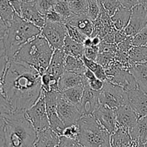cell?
<instances>
[{
    "instance_id": "1",
    "label": "cell",
    "mask_w": 147,
    "mask_h": 147,
    "mask_svg": "<svg viewBox=\"0 0 147 147\" xmlns=\"http://www.w3.org/2000/svg\"><path fill=\"white\" fill-rule=\"evenodd\" d=\"M3 89L14 111H26L41 96V75L30 65L14 60L9 61L3 78Z\"/></svg>"
},
{
    "instance_id": "2",
    "label": "cell",
    "mask_w": 147,
    "mask_h": 147,
    "mask_svg": "<svg viewBox=\"0 0 147 147\" xmlns=\"http://www.w3.org/2000/svg\"><path fill=\"white\" fill-rule=\"evenodd\" d=\"M4 147H33L37 131L28 119L25 111H13L4 116Z\"/></svg>"
},
{
    "instance_id": "3",
    "label": "cell",
    "mask_w": 147,
    "mask_h": 147,
    "mask_svg": "<svg viewBox=\"0 0 147 147\" xmlns=\"http://www.w3.org/2000/svg\"><path fill=\"white\" fill-rule=\"evenodd\" d=\"M54 50L47 40L40 34L25 43L13 60L30 65L42 76L50 65Z\"/></svg>"
},
{
    "instance_id": "4",
    "label": "cell",
    "mask_w": 147,
    "mask_h": 147,
    "mask_svg": "<svg viewBox=\"0 0 147 147\" xmlns=\"http://www.w3.org/2000/svg\"><path fill=\"white\" fill-rule=\"evenodd\" d=\"M42 29L27 22L15 13L4 36V43L9 61L14 59L19 50L25 43L41 34Z\"/></svg>"
},
{
    "instance_id": "5",
    "label": "cell",
    "mask_w": 147,
    "mask_h": 147,
    "mask_svg": "<svg viewBox=\"0 0 147 147\" xmlns=\"http://www.w3.org/2000/svg\"><path fill=\"white\" fill-rule=\"evenodd\" d=\"M77 124L79 127L77 142L83 147H111V134L98 123L93 114L83 116Z\"/></svg>"
},
{
    "instance_id": "6",
    "label": "cell",
    "mask_w": 147,
    "mask_h": 147,
    "mask_svg": "<svg viewBox=\"0 0 147 147\" xmlns=\"http://www.w3.org/2000/svg\"><path fill=\"white\" fill-rule=\"evenodd\" d=\"M104 68L107 80L110 83L123 88L126 91L138 88L136 80L131 72L115 60Z\"/></svg>"
},
{
    "instance_id": "7",
    "label": "cell",
    "mask_w": 147,
    "mask_h": 147,
    "mask_svg": "<svg viewBox=\"0 0 147 147\" xmlns=\"http://www.w3.org/2000/svg\"><path fill=\"white\" fill-rule=\"evenodd\" d=\"M99 101L101 105L116 110L121 106L129 105V96L123 88L106 80L100 91Z\"/></svg>"
},
{
    "instance_id": "8",
    "label": "cell",
    "mask_w": 147,
    "mask_h": 147,
    "mask_svg": "<svg viewBox=\"0 0 147 147\" xmlns=\"http://www.w3.org/2000/svg\"><path fill=\"white\" fill-rule=\"evenodd\" d=\"M41 34L54 50H63L65 40L67 36V25L60 22H46L42 28Z\"/></svg>"
},
{
    "instance_id": "9",
    "label": "cell",
    "mask_w": 147,
    "mask_h": 147,
    "mask_svg": "<svg viewBox=\"0 0 147 147\" xmlns=\"http://www.w3.org/2000/svg\"><path fill=\"white\" fill-rule=\"evenodd\" d=\"M26 113L37 131H40L50 128L44 90H42L41 96L37 101L28 110L26 111Z\"/></svg>"
},
{
    "instance_id": "10",
    "label": "cell",
    "mask_w": 147,
    "mask_h": 147,
    "mask_svg": "<svg viewBox=\"0 0 147 147\" xmlns=\"http://www.w3.org/2000/svg\"><path fill=\"white\" fill-rule=\"evenodd\" d=\"M57 111L59 117L65 126L76 124L83 116L79 109L67 100L61 92L57 93Z\"/></svg>"
},
{
    "instance_id": "11",
    "label": "cell",
    "mask_w": 147,
    "mask_h": 147,
    "mask_svg": "<svg viewBox=\"0 0 147 147\" xmlns=\"http://www.w3.org/2000/svg\"><path fill=\"white\" fill-rule=\"evenodd\" d=\"M45 92V91H44ZM58 92H45L46 109L48 116L50 127L57 134L62 136L63 130L66 127L60 119L57 111V96Z\"/></svg>"
},
{
    "instance_id": "12",
    "label": "cell",
    "mask_w": 147,
    "mask_h": 147,
    "mask_svg": "<svg viewBox=\"0 0 147 147\" xmlns=\"http://www.w3.org/2000/svg\"><path fill=\"white\" fill-rule=\"evenodd\" d=\"M147 24V9L139 4L131 9L130 20L124 29L127 36L134 37Z\"/></svg>"
},
{
    "instance_id": "13",
    "label": "cell",
    "mask_w": 147,
    "mask_h": 147,
    "mask_svg": "<svg viewBox=\"0 0 147 147\" xmlns=\"http://www.w3.org/2000/svg\"><path fill=\"white\" fill-rule=\"evenodd\" d=\"M83 96L82 98L79 111L81 112L83 116L88 114H93V112L99 107L100 105L99 101V95L100 91L94 90L89 86L88 80L85 78L83 82Z\"/></svg>"
},
{
    "instance_id": "14",
    "label": "cell",
    "mask_w": 147,
    "mask_h": 147,
    "mask_svg": "<svg viewBox=\"0 0 147 147\" xmlns=\"http://www.w3.org/2000/svg\"><path fill=\"white\" fill-rule=\"evenodd\" d=\"M93 116L98 123L111 134L113 133L117 129L116 110L114 109L100 104L93 112Z\"/></svg>"
},
{
    "instance_id": "15",
    "label": "cell",
    "mask_w": 147,
    "mask_h": 147,
    "mask_svg": "<svg viewBox=\"0 0 147 147\" xmlns=\"http://www.w3.org/2000/svg\"><path fill=\"white\" fill-rule=\"evenodd\" d=\"M129 105L136 112L138 117L147 115V93L139 88L127 91Z\"/></svg>"
},
{
    "instance_id": "16",
    "label": "cell",
    "mask_w": 147,
    "mask_h": 147,
    "mask_svg": "<svg viewBox=\"0 0 147 147\" xmlns=\"http://www.w3.org/2000/svg\"><path fill=\"white\" fill-rule=\"evenodd\" d=\"M116 114L118 126L126 129L129 132L136 126L139 119L136 112L129 105L118 108L116 110Z\"/></svg>"
},
{
    "instance_id": "17",
    "label": "cell",
    "mask_w": 147,
    "mask_h": 147,
    "mask_svg": "<svg viewBox=\"0 0 147 147\" xmlns=\"http://www.w3.org/2000/svg\"><path fill=\"white\" fill-rule=\"evenodd\" d=\"M20 16L24 20L35 24L41 29L45 24V16L38 11L35 5V1H27L23 0Z\"/></svg>"
},
{
    "instance_id": "18",
    "label": "cell",
    "mask_w": 147,
    "mask_h": 147,
    "mask_svg": "<svg viewBox=\"0 0 147 147\" xmlns=\"http://www.w3.org/2000/svg\"><path fill=\"white\" fill-rule=\"evenodd\" d=\"M65 57L66 55L63 50H55L51 61L45 73H48L55 78H60L65 71Z\"/></svg>"
},
{
    "instance_id": "19",
    "label": "cell",
    "mask_w": 147,
    "mask_h": 147,
    "mask_svg": "<svg viewBox=\"0 0 147 147\" xmlns=\"http://www.w3.org/2000/svg\"><path fill=\"white\" fill-rule=\"evenodd\" d=\"M139 144L133 141L129 131L120 126H118L116 131L111 134V147H137Z\"/></svg>"
},
{
    "instance_id": "20",
    "label": "cell",
    "mask_w": 147,
    "mask_h": 147,
    "mask_svg": "<svg viewBox=\"0 0 147 147\" xmlns=\"http://www.w3.org/2000/svg\"><path fill=\"white\" fill-rule=\"evenodd\" d=\"M60 136L51 128L37 131V137L33 147H57Z\"/></svg>"
},
{
    "instance_id": "21",
    "label": "cell",
    "mask_w": 147,
    "mask_h": 147,
    "mask_svg": "<svg viewBox=\"0 0 147 147\" xmlns=\"http://www.w3.org/2000/svg\"><path fill=\"white\" fill-rule=\"evenodd\" d=\"M85 77L83 75L72 72L65 71L61 77L59 78L58 86L60 92H63L67 89L81 86L83 84Z\"/></svg>"
},
{
    "instance_id": "22",
    "label": "cell",
    "mask_w": 147,
    "mask_h": 147,
    "mask_svg": "<svg viewBox=\"0 0 147 147\" xmlns=\"http://www.w3.org/2000/svg\"><path fill=\"white\" fill-rule=\"evenodd\" d=\"M67 24L76 27L88 37H91L93 29V20L88 15L78 16L73 14L67 21Z\"/></svg>"
},
{
    "instance_id": "23",
    "label": "cell",
    "mask_w": 147,
    "mask_h": 147,
    "mask_svg": "<svg viewBox=\"0 0 147 147\" xmlns=\"http://www.w3.org/2000/svg\"><path fill=\"white\" fill-rule=\"evenodd\" d=\"M129 71L134 77L138 88L147 93V61L133 65Z\"/></svg>"
},
{
    "instance_id": "24",
    "label": "cell",
    "mask_w": 147,
    "mask_h": 147,
    "mask_svg": "<svg viewBox=\"0 0 147 147\" xmlns=\"http://www.w3.org/2000/svg\"><path fill=\"white\" fill-rule=\"evenodd\" d=\"M132 139L139 144H145L147 142V115L139 118L136 126L129 131Z\"/></svg>"
},
{
    "instance_id": "25",
    "label": "cell",
    "mask_w": 147,
    "mask_h": 147,
    "mask_svg": "<svg viewBox=\"0 0 147 147\" xmlns=\"http://www.w3.org/2000/svg\"><path fill=\"white\" fill-rule=\"evenodd\" d=\"M131 15V9L121 7L111 17L113 28L117 30H123L128 25Z\"/></svg>"
},
{
    "instance_id": "26",
    "label": "cell",
    "mask_w": 147,
    "mask_h": 147,
    "mask_svg": "<svg viewBox=\"0 0 147 147\" xmlns=\"http://www.w3.org/2000/svg\"><path fill=\"white\" fill-rule=\"evenodd\" d=\"M63 50L67 55L82 58L85 54V46L82 43L73 40L67 35L65 40Z\"/></svg>"
},
{
    "instance_id": "27",
    "label": "cell",
    "mask_w": 147,
    "mask_h": 147,
    "mask_svg": "<svg viewBox=\"0 0 147 147\" xmlns=\"http://www.w3.org/2000/svg\"><path fill=\"white\" fill-rule=\"evenodd\" d=\"M131 65L146 61L147 45H134L128 52Z\"/></svg>"
},
{
    "instance_id": "28",
    "label": "cell",
    "mask_w": 147,
    "mask_h": 147,
    "mask_svg": "<svg viewBox=\"0 0 147 147\" xmlns=\"http://www.w3.org/2000/svg\"><path fill=\"white\" fill-rule=\"evenodd\" d=\"M65 69L66 71L83 75L87 67H86L81 58H78L73 56L66 55Z\"/></svg>"
},
{
    "instance_id": "29",
    "label": "cell",
    "mask_w": 147,
    "mask_h": 147,
    "mask_svg": "<svg viewBox=\"0 0 147 147\" xmlns=\"http://www.w3.org/2000/svg\"><path fill=\"white\" fill-rule=\"evenodd\" d=\"M83 92H84V88H83V85H81V86H78L67 89L61 93L67 100H68L70 103H72L78 109H79L83 96Z\"/></svg>"
},
{
    "instance_id": "30",
    "label": "cell",
    "mask_w": 147,
    "mask_h": 147,
    "mask_svg": "<svg viewBox=\"0 0 147 147\" xmlns=\"http://www.w3.org/2000/svg\"><path fill=\"white\" fill-rule=\"evenodd\" d=\"M15 13L9 0H0V17L7 26L12 22Z\"/></svg>"
},
{
    "instance_id": "31",
    "label": "cell",
    "mask_w": 147,
    "mask_h": 147,
    "mask_svg": "<svg viewBox=\"0 0 147 147\" xmlns=\"http://www.w3.org/2000/svg\"><path fill=\"white\" fill-rule=\"evenodd\" d=\"M72 13L76 15H88L87 0H67Z\"/></svg>"
},
{
    "instance_id": "32",
    "label": "cell",
    "mask_w": 147,
    "mask_h": 147,
    "mask_svg": "<svg viewBox=\"0 0 147 147\" xmlns=\"http://www.w3.org/2000/svg\"><path fill=\"white\" fill-rule=\"evenodd\" d=\"M3 78L4 76H0V113L4 116L11 113L14 109H12L11 104L4 94V89H3Z\"/></svg>"
},
{
    "instance_id": "33",
    "label": "cell",
    "mask_w": 147,
    "mask_h": 147,
    "mask_svg": "<svg viewBox=\"0 0 147 147\" xmlns=\"http://www.w3.org/2000/svg\"><path fill=\"white\" fill-rule=\"evenodd\" d=\"M54 9L64 18L65 24H67L70 17L73 14L70 11L67 0H57L54 6Z\"/></svg>"
},
{
    "instance_id": "34",
    "label": "cell",
    "mask_w": 147,
    "mask_h": 147,
    "mask_svg": "<svg viewBox=\"0 0 147 147\" xmlns=\"http://www.w3.org/2000/svg\"><path fill=\"white\" fill-rule=\"evenodd\" d=\"M57 0H37L35 5L38 11L42 15H45L52 9H54V6Z\"/></svg>"
},
{
    "instance_id": "35",
    "label": "cell",
    "mask_w": 147,
    "mask_h": 147,
    "mask_svg": "<svg viewBox=\"0 0 147 147\" xmlns=\"http://www.w3.org/2000/svg\"><path fill=\"white\" fill-rule=\"evenodd\" d=\"M88 16L91 20H95L100 14V0H87Z\"/></svg>"
},
{
    "instance_id": "36",
    "label": "cell",
    "mask_w": 147,
    "mask_h": 147,
    "mask_svg": "<svg viewBox=\"0 0 147 147\" xmlns=\"http://www.w3.org/2000/svg\"><path fill=\"white\" fill-rule=\"evenodd\" d=\"M67 28V35L72 38L73 40L83 44L84 40L88 37L87 35L83 34L80 30L73 26L70 25V24H66Z\"/></svg>"
},
{
    "instance_id": "37",
    "label": "cell",
    "mask_w": 147,
    "mask_h": 147,
    "mask_svg": "<svg viewBox=\"0 0 147 147\" xmlns=\"http://www.w3.org/2000/svg\"><path fill=\"white\" fill-rule=\"evenodd\" d=\"M100 2L111 17L121 7L118 0H100Z\"/></svg>"
},
{
    "instance_id": "38",
    "label": "cell",
    "mask_w": 147,
    "mask_h": 147,
    "mask_svg": "<svg viewBox=\"0 0 147 147\" xmlns=\"http://www.w3.org/2000/svg\"><path fill=\"white\" fill-rule=\"evenodd\" d=\"M9 60L6 54L4 40H0V76H3L5 73L6 68L8 65Z\"/></svg>"
},
{
    "instance_id": "39",
    "label": "cell",
    "mask_w": 147,
    "mask_h": 147,
    "mask_svg": "<svg viewBox=\"0 0 147 147\" xmlns=\"http://www.w3.org/2000/svg\"><path fill=\"white\" fill-rule=\"evenodd\" d=\"M114 54L109 53V52H101V53H98L96 61L100 65L103 66V67H105L111 62L114 60Z\"/></svg>"
},
{
    "instance_id": "40",
    "label": "cell",
    "mask_w": 147,
    "mask_h": 147,
    "mask_svg": "<svg viewBox=\"0 0 147 147\" xmlns=\"http://www.w3.org/2000/svg\"><path fill=\"white\" fill-rule=\"evenodd\" d=\"M79 134V127L78 125L76 124L71 125V126H66L63 130L62 136L67 137L68 139H73V140L77 141L78 136Z\"/></svg>"
},
{
    "instance_id": "41",
    "label": "cell",
    "mask_w": 147,
    "mask_h": 147,
    "mask_svg": "<svg viewBox=\"0 0 147 147\" xmlns=\"http://www.w3.org/2000/svg\"><path fill=\"white\" fill-rule=\"evenodd\" d=\"M134 45H145L147 44V24L133 37Z\"/></svg>"
},
{
    "instance_id": "42",
    "label": "cell",
    "mask_w": 147,
    "mask_h": 147,
    "mask_svg": "<svg viewBox=\"0 0 147 147\" xmlns=\"http://www.w3.org/2000/svg\"><path fill=\"white\" fill-rule=\"evenodd\" d=\"M45 22H60L65 24V20L59 13L55 9L50 10L49 12L45 15Z\"/></svg>"
},
{
    "instance_id": "43",
    "label": "cell",
    "mask_w": 147,
    "mask_h": 147,
    "mask_svg": "<svg viewBox=\"0 0 147 147\" xmlns=\"http://www.w3.org/2000/svg\"><path fill=\"white\" fill-rule=\"evenodd\" d=\"M98 53H99L98 46L92 45L91 47H85L84 56H86L87 58L90 59V60H93L96 61Z\"/></svg>"
},
{
    "instance_id": "44",
    "label": "cell",
    "mask_w": 147,
    "mask_h": 147,
    "mask_svg": "<svg viewBox=\"0 0 147 147\" xmlns=\"http://www.w3.org/2000/svg\"><path fill=\"white\" fill-rule=\"evenodd\" d=\"M133 46V37H129V36L126 40L117 45L118 49L125 53H128Z\"/></svg>"
},
{
    "instance_id": "45",
    "label": "cell",
    "mask_w": 147,
    "mask_h": 147,
    "mask_svg": "<svg viewBox=\"0 0 147 147\" xmlns=\"http://www.w3.org/2000/svg\"><path fill=\"white\" fill-rule=\"evenodd\" d=\"M76 142L77 141L61 136L60 137V142L57 147H75Z\"/></svg>"
},
{
    "instance_id": "46",
    "label": "cell",
    "mask_w": 147,
    "mask_h": 147,
    "mask_svg": "<svg viewBox=\"0 0 147 147\" xmlns=\"http://www.w3.org/2000/svg\"><path fill=\"white\" fill-rule=\"evenodd\" d=\"M104 82L103 80H100L98 78H95L94 80H91V81L88 82L89 86L91 89L94 90H98V91H100L103 87V85H104Z\"/></svg>"
},
{
    "instance_id": "47",
    "label": "cell",
    "mask_w": 147,
    "mask_h": 147,
    "mask_svg": "<svg viewBox=\"0 0 147 147\" xmlns=\"http://www.w3.org/2000/svg\"><path fill=\"white\" fill-rule=\"evenodd\" d=\"M118 1L120 3L121 7L130 9L140 4V0H118Z\"/></svg>"
},
{
    "instance_id": "48",
    "label": "cell",
    "mask_w": 147,
    "mask_h": 147,
    "mask_svg": "<svg viewBox=\"0 0 147 147\" xmlns=\"http://www.w3.org/2000/svg\"><path fill=\"white\" fill-rule=\"evenodd\" d=\"M114 36H115V43L118 45L123 40H126L129 36L125 33L124 30H117L114 29Z\"/></svg>"
},
{
    "instance_id": "49",
    "label": "cell",
    "mask_w": 147,
    "mask_h": 147,
    "mask_svg": "<svg viewBox=\"0 0 147 147\" xmlns=\"http://www.w3.org/2000/svg\"><path fill=\"white\" fill-rule=\"evenodd\" d=\"M4 126H5V119L0 113V147H4Z\"/></svg>"
},
{
    "instance_id": "50",
    "label": "cell",
    "mask_w": 147,
    "mask_h": 147,
    "mask_svg": "<svg viewBox=\"0 0 147 147\" xmlns=\"http://www.w3.org/2000/svg\"><path fill=\"white\" fill-rule=\"evenodd\" d=\"M102 42L105 43H108V44H114L115 43V36H114V28L113 29L112 31L108 33L107 34L104 36L103 38L101 39ZM116 44V43H115Z\"/></svg>"
},
{
    "instance_id": "51",
    "label": "cell",
    "mask_w": 147,
    "mask_h": 147,
    "mask_svg": "<svg viewBox=\"0 0 147 147\" xmlns=\"http://www.w3.org/2000/svg\"><path fill=\"white\" fill-rule=\"evenodd\" d=\"M9 1L12 7L14 8L15 12L20 15V12H21V8L22 5L23 0H9Z\"/></svg>"
},
{
    "instance_id": "52",
    "label": "cell",
    "mask_w": 147,
    "mask_h": 147,
    "mask_svg": "<svg viewBox=\"0 0 147 147\" xmlns=\"http://www.w3.org/2000/svg\"><path fill=\"white\" fill-rule=\"evenodd\" d=\"M8 30V26L0 17V40H3Z\"/></svg>"
},
{
    "instance_id": "53",
    "label": "cell",
    "mask_w": 147,
    "mask_h": 147,
    "mask_svg": "<svg viewBox=\"0 0 147 147\" xmlns=\"http://www.w3.org/2000/svg\"><path fill=\"white\" fill-rule=\"evenodd\" d=\"M92 39V45L94 46H98L101 42V38L98 36H95V37H91Z\"/></svg>"
},
{
    "instance_id": "54",
    "label": "cell",
    "mask_w": 147,
    "mask_h": 147,
    "mask_svg": "<svg viewBox=\"0 0 147 147\" xmlns=\"http://www.w3.org/2000/svg\"><path fill=\"white\" fill-rule=\"evenodd\" d=\"M83 45L85 46V47H91L93 45H92V39L90 37H88L86 40H84L83 43Z\"/></svg>"
},
{
    "instance_id": "55",
    "label": "cell",
    "mask_w": 147,
    "mask_h": 147,
    "mask_svg": "<svg viewBox=\"0 0 147 147\" xmlns=\"http://www.w3.org/2000/svg\"><path fill=\"white\" fill-rule=\"evenodd\" d=\"M140 4L147 9V0H140Z\"/></svg>"
},
{
    "instance_id": "56",
    "label": "cell",
    "mask_w": 147,
    "mask_h": 147,
    "mask_svg": "<svg viewBox=\"0 0 147 147\" xmlns=\"http://www.w3.org/2000/svg\"><path fill=\"white\" fill-rule=\"evenodd\" d=\"M75 147H83V146H82V145H80V144L78 143V142H76V144H75Z\"/></svg>"
},
{
    "instance_id": "57",
    "label": "cell",
    "mask_w": 147,
    "mask_h": 147,
    "mask_svg": "<svg viewBox=\"0 0 147 147\" xmlns=\"http://www.w3.org/2000/svg\"><path fill=\"white\" fill-rule=\"evenodd\" d=\"M137 147H146V146H145L144 144H139Z\"/></svg>"
},
{
    "instance_id": "58",
    "label": "cell",
    "mask_w": 147,
    "mask_h": 147,
    "mask_svg": "<svg viewBox=\"0 0 147 147\" xmlns=\"http://www.w3.org/2000/svg\"><path fill=\"white\" fill-rule=\"evenodd\" d=\"M24 1H36L37 0H24Z\"/></svg>"
},
{
    "instance_id": "59",
    "label": "cell",
    "mask_w": 147,
    "mask_h": 147,
    "mask_svg": "<svg viewBox=\"0 0 147 147\" xmlns=\"http://www.w3.org/2000/svg\"><path fill=\"white\" fill-rule=\"evenodd\" d=\"M145 146H146V147H147V142H146V144H145Z\"/></svg>"
},
{
    "instance_id": "60",
    "label": "cell",
    "mask_w": 147,
    "mask_h": 147,
    "mask_svg": "<svg viewBox=\"0 0 147 147\" xmlns=\"http://www.w3.org/2000/svg\"><path fill=\"white\" fill-rule=\"evenodd\" d=\"M146 61H147V60H146Z\"/></svg>"
},
{
    "instance_id": "61",
    "label": "cell",
    "mask_w": 147,
    "mask_h": 147,
    "mask_svg": "<svg viewBox=\"0 0 147 147\" xmlns=\"http://www.w3.org/2000/svg\"><path fill=\"white\" fill-rule=\"evenodd\" d=\"M146 45H147V44H146Z\"/></svg>"
}]
</instances>
